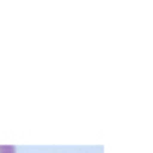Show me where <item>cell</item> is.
<instances>
[{
	"label": "cell",
	"instance_id": "cell-1",
	"mask_svg": "<svg viewBox=\"0 0 153 153\" xmlns=\"http://www.w3.org/2000/svg\"><path fill=\"white\" fill-rule=\"evenodd\" d=\"M0 153H16L12 145H0Z\"/></svg>",
	"mask_w": 153,
	"mask_h": 153
}]
</instances>
